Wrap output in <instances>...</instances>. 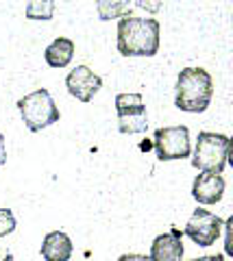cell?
Returning a JSON list of instances; mask_svg holds the SVG:
<instances>
[{
    "label": "cell",
    "instance_id": "obj_1",
    "mask_svg": "<svg viewBox=\"0 0 233 261\" xmlns=\"http://www.w3.org/2000/svg\"><path fill=\"white\" fill-rule=\"evenodd\" d=\"M118 53L124 57H152L159 53V22L126 15L118 22Z\"/></svg>",
    "mask_w": 233,
    "mask_h": 261
},
{
    "label": "cell",
    "instance_id": "obj_2",
    "mask_svg": "<svg viewBox=\"0 0 233 261\" xmlns=\"http://www.w3.org/2000/svg\"><path fill=\"white\" fill-rule=\"evenodd\" d=\"M214 96L212 74L203 68H186L176 79L174 105L186 113H203L207 111Z\"/></svg>",
    "mask_w": 233,
    "mask_h": 261
},
{
    "label": "cell",
    "instance_id": "obj_3",
    "mask_svg": "<svg viewBox=\"0 0 233 261\" xmlns=\"http://www.w3.org/2000/svg\"><path fill=\"white\" fill-rule=\"evenodd\" d=\"M229 152H231V140L227 135L203 130V133H198V137H196L192 166L200 170V172L222 174L229 163Z\"/></svg>",
    "mask_w": 233,
    "mask_h": 261
},
{
    "label": "cell",
    "instance_id": "obj_4",
    "mask_svg": "<svg viewBox=\"0 0 233 261\" xmlns=\"http://www.w3.org/2000/svg\"><path fill=\"white\" fill-rule=\"evenodd\" d=\"M18 109H20V116L31 133H37V130L48 128V126H53L55 122H59V107L55 105L50 92L44 87L20 98Z\"/></svg>",
    "mask_w": 233,
    "mask_h": 261
},
{
    "label": "cell",
    "instance_id": "obj_5",
    "mask_svg": "<svg viewBox=\"0 0 233 261\" xmlns=\"http://www.w3.org/2000/svg\"><path fill=\"white\" fill-rule=\"evenodd\" d=\"M152 146H155L159 161H174L186 159L192 154L190 128L188 126H164L157 128L152 135Z\"/></svg>",
    "mask_w": 233,
    "mask_h": 261
},
{
    "label": "cell",
    "instance_id": "obj_6",
    "mask_svg": "<svg viewBox=\"0 0 233 261\" xmlns=\"http://www.w3.org/2000/svg\"><path fill=\"white\" fill-rule=\"evenodd\" d=\"M118 128L124 135H138L148 128V113L140 94H118L116 96Z\"/></svg>",
    "mask_w": 233,
    "mask_h": 261
},
{
    "label": "cell",
    "instance_id": "obj_7",
    "mask_svg": "<svg viewBox=\"0 0 233 261\" xmlns=\"http://www.w3.org/2000/svg\"><path fill=\"white\" fill-rule=\"evenodd\" d=\"M222 224H224V220L212 214V211L194 209V214L190 216L186 228H183V235H188L196 246H212L220 238Z\"/></svg>",
    "mask_w": 233,
    "mask_h": 261
},
{
    "label": "cell",
    "instance_id": "obj_8",
    "mask_svg": "<svg viewBox=\"0 0 233 261\" xmlns=\"http://www.w3.org/2000/svg\"><path fill=\"white\" fill-rule=\"evenodd\" d=\"M66 87H68L70 96H74L79 102L87 105L100 92L102 79L98 74H94V70H90L87 65H76L74 70H70V74L66 79Z\"/></svg>",
    "mask_w": 233,
    "mask_h": 261
},
{
    "label": "cell",
    "instance_id": "obj_9",
    "mask_svg": "<svg viewBox=\"0 0 233 261\" xmlns=\"http://www.w3.org/2000/svg\"><path fill=\"white\" fill-rule=\"evenodd\" d=\"M224 187H227V183H224L222 174L203 172L192 183V198H194L198 205H216V202L222 200Z\"/></svg>",
    "mask_w": 233,
    "mask_h": 261
},
{
    "label": "cell",
    "instance_id": "obj_10",
    "mask_svg": "<svg viewBox=\"0 0 233 261\" xmlns=\"http://www.w3.org/2000/svg\"><path fill=\"white\" fill-rule=\"evenodd\" d=\"M181 228H170L164 235H157L150 244V261H183V244Z\"/></svg>",
    "mask_w": 233,
    "mask_h": 261
},
{
    "label": "cell",
    "instance_id": "obj_11",
    "mask_svg": "<svg viewBox=\"0 0 233 261\" xmlns=\"http://www.w3.org/2000/svg\"><path fill=\"white\" fill-rule=\"evenodd\" d=\"M39 252H42L44 261H70L74 246H72V240L68 238V233L53 231L44 238Z\"/></svg>",
    "mask_w": 233,
    "mask_h": 261
},
{
    "label": "cell",
    "instance_id": "obj_12",
    "mask_svg": "<svg viewBox=\"0 0 233 261\" xmlns=\"http://www.w3.org/2000/svg\"><path fill=\"white\" fill-rule=\"evenodd\" d=\"M72 57H74V42L68 39V37H57L44 53L46 63L50 65V68H55V70L68 68Z\"/></svg>",
    "mask_w": 233,
    "mask_h": 261
},
{
    "label": "cell",
    "instance_id": "obj_13",
    "mask_svg": "<svg viewBox=\"0 0 233 261\" xmlns=\"http://www.w3.org/2000/svg\"><path fill=\"white\" fill-rule=\"evenodd\" d=\"M96 11L102 22L109 20H120L131 15V0H94Z\"/></svg>",
    "mask_w": 233,
    "mask_h": 261
},
{
    "label": "cell",
    "instance_id": "obj_14",
    "mask_svg": "<svg viewBox=\"0 0 233 261\" xmlns=\"http://www.w3.org/2000/svg\"><path fill=\"white\" fill-rule=\"evenodd\" d=\"M55 7H57V0H27V9L24 15L29 20H53L55 15Z\"/></svg>",
    "mask_w": 233,
    "mask_h": 261
},
{
    "label": "cell",
    "instance_id": "obj_15",
    "mask_svg": "<svg viewBox=\"0 0 233 261\" xmlns=\"http://www.w3.org/2000/svg\"><path fill=\"white\" fill-rule=\"evenodd\" d=\"M15 216L11 209H0V238H5V235H11L15 231Z\"/></svg>",
    "mask_w": 233,
    "mask_h": 261
},
{
    "label": "cell",
    "instance_id": "obj_16",
    "mask_svg": "<svg viewBox=\"0 0 233 261\" xmlns=\"http://www.w3.org/2000/svg\"><path fill=\"white\" fill-rule=\"evenodd\" d=\"M135 5L144 11H148V13H157L159 9H162L164 0H135Z\"/></svg>",
    "mask_w": 233,
    "mask_h": 261
},
{
    "label": "cell",
    "instance_id": "obj_17",
    "mask_svg": "<svg viewBox=\"0 0 233 261\" xmlns=\"http://www.w3.org/2000/svg\"><path fill=\"white\" fill-rule=\"evenodd\" d=\"M231 226H233V218H229L227 222L222 224V228L227 231V235H224V248H227V255H231Z\"/></svg>",
    "mask_w": 233,
    "mask_h": 261
},
{
    "label": "cell",
    "instance_id": "obj_18",
    "mask_svg": "<svg viewBox=\"0 0 233 261\" xmlns=\"http://www.w3.org/2000/svg\"><path fill=\"white\" fill-rule=\"evenodd\" d=\"M118 261H150L146 255H135V252H128V255H122Z\"/></svg>",
    "mask_w": 233,
    "mask_h": 261
},
{
    "label": "cell",
    "instance_id": "obj_19",
    "mask_svg": "<svg viewBox=\"0 0 233 261\" xmlns=\"http://www.w3.org/2000/svg\"><path fill=\"white\" fill-rule=\"evenodd\" d=\"M7 163V144H5V135L0 133V166Z\"/></svg>",
    "mask_w": 233,
    "mask_h": 261
},
{
    "label": "cell",
    "instance_id": "obj_20",
    "mask_svg": "<svg viewBox=\"0 0 233 261\" xmlns=\"http://www.w3.org/2000/svg\"><path fill=\"white\" fill-rule=\"evenodd\" d=\"M190 261H224V255H205V257L190 259Z\"/></svg>",
    "mask_w": 233,
    "mask_h": 261
},
{
    "label": "cell",
    "instance_id": "obj_21",
    "mask_svg": "<svg viewBox=\"0 0 233 261\" xmlns=\"http://www.w3.org/2000/svg\"><path fill=\"white\" fill-rule=\"evenodd\" d=\"M0 261H15V259H13V252L0 248Z\"/></svg>",
    "mask_w": 233,
    "mask_h": 261
}]
</instances>
